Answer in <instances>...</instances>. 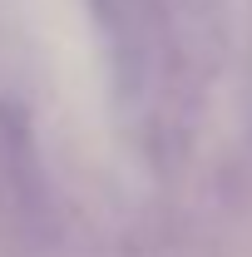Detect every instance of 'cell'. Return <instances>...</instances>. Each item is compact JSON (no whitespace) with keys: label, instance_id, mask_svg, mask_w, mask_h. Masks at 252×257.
<instances>
[{"label":"cell","instance_id":"6da1fadb","mask_svg":"<svg viewBox=\"0 0 252 257\" xmlns=\"http://www.w3.org/2000/svg\"><path fill=\"white\" fill-rule=\"evenodd\" d=\"M99 35L109 45L114 84L124 94H144L158 64V10L154 0H89Z\"/></svg>","mask_w":252,"mask_h":257}]
</instances>
